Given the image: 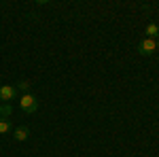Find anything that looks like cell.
<instances>
[{"label":"cell","instance_id":"obj_1","mask_svg":"<svg viewBox=\"0 0 159 157\" xmlns=\"http://www.w3.org/2000/svg\"><path fill=\"white\" fill-rule=\"evenodd\" d=\"M19 109L24 110L25 115H34L38 110V98L34 94H24L19 98Z\"/></svg>","mask_w":159,"mask_h":157},{"label":"cell","instance_id":"obj_2","mask_svg":"<svg viewBox=\"0 0 159 157\" xmlns=\"http://www.w3.org/2000/svg\"><path fill=\"white\" fill-rule=\"evenodd\" d=\"M157 49H159L157 38H142V40L138 43V53H140V55H153Z\"/></svg>","mask_w":159,"mask_h":157},{"label":"cell","instance_id":"obj_3","mask_svg":"<svg viewBox=\"0 0 159 157\" xmlns=\"http://www.w3.org/2000/svg\"><path fill=\"white\" fill-rule=\"evenodd\" d=\"M0 100H2V102H13V100H17V87H15V85H0Z\"/></svg>","mask_w":159,"mask_h":157},{"label":"cell","instance_id":"obj_4","mask_svg":"<svg viewBox=\"0 0 159 157\" xmlns=\"http://www.w3.org/2000/svg\"><path fill=\"white\" fill-rule=\"evenodd\" d=\"M28 136H30V127H28V125H17V127L13 130V138H15L17 142L28 140Z\"/></svg>","mask_w":159,"mask_h":157},{"label":"cell","instance_id":"obj_5","mask_svg":"<svg viewBox=\"0 0 159 157\" xmlns=\"http://www.w3.org/2000/svg\"><path fill=\"white\" fill-rule=\"evenodd\" d=\"M144 34H147V38H159V25L157 24H147V28H144Z\"/></svg>","mask_w":159,"mask_h":157},{"label":"cell","instance_id":"obj_6","mask_svg":"<svg viewBox=\"0 0 159 157\" xmlns=\"http://www.w3.org/2000/svg\"><path fill=\"white\" fill-rule=\"evenodd\" d=\"M13 132V123L11 119H0V136H4V134Z\"/></svg>","mask_w":159,"mask_h":157},{"label":"cell","instance_id":"obj_7","mask_svg":"<svg viewBox=\"0 0 159 157\" xmlns=\"http://www.w3.org/2000/svg\"><path fill=\"white\" fill-rule=\"evenodd\" d=\"M17 91H24V94H32V91H30V81H19V83H17Z\"/></svg>","mask_w":159,"mask_h":157},{"label":"cell","instance_id":"obj_8","mask_svg":"<svg viewBox=\"0 0 159 157\" xmlns=\"http://www.w3.org/2000/svg\"><path fill=\"white\" fill-rule=\"evenodd\" d=\"M0 113H2V119H7V117H11V113H13L11 104H2V106H0Z\"/></svg>","mask_w":159,"mask_h":157},{"label":"cell","instance_id":"obj_9","mask_svg":"<svg viewBox=\"0 0 159 157\" xmlns=\"http://www.w3.org/2000/svg\"><path fill=\"white\" fill-rule=\"evenodd\" d=\"M157 47H159V38H157Z\"/></svg>","mask_w":159,"mask_h":157},{"label":"cell","instance_id":"obj_10","mask_svg":"<svg viewBox=\"0 0 159 157\" xmlns=\"http://www.w3.org/2000/svg\"><path fill=\"white\" fill-rule=\"evenodd\" d=\"M0 119H2V113H0Z\"/></svg>","mask_w":159,"mask_h":157}]
</instances>
